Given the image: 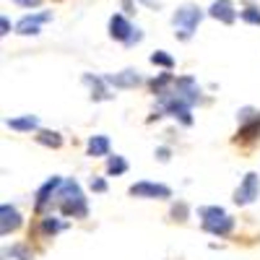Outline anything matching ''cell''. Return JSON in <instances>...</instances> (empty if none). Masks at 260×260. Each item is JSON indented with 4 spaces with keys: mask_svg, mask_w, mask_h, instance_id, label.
<instances>
[{
    "mask_svg": "<svg viewBox=\"0 0 260 260\" xmlns=\"http://www.w3.org/2000/svg\"><path fill=\"white\" fill-rule=\"evenodd\" d=\"M198 216H201L203 229L213 237H229L234 229V219L219 206H203V208H198Z\"/></svg>",
    "mask_w": 260,
    "mask_h": 260,
    "instance_id": "obj_2",
    "label": "cell"
},
{
    "mask_svg": "<svg viewBox=\"0 0 260 260\" xmlns=\"http://www.w3.org/2000/svg\"><path fill=\"white\" fill-rule=\"evenodd\" d=\"M16 6H24V8H37L39 6V0H13Z\"/></svg>",
    "mask_w": 260,
    "mask_h": 260,
    "instance_id": "obj_27",
    "label": "cell"
},
{
    "mask_svg": "<svg viewBox=\"0 0 260 260\" xmlns=\"http://www.w3.org/2000/svg\"><path fill=\"white\" fill-rule=\"evenodd\" d=\"M60 185H62V180L60 177H50L45 185H42L39 190H37V211H42L50 201H52V195L60 190Z\"/></svg>",
    "mask_w": 260,
    "mask_h": 260,
    "instance_id": "obj_14",
    "label": "cell"
},
{
    "mask_svg": "<svg viewBox=\"0 0 260 260\" xmlns=\"http://www.w3.org/2000/svg\"><path fill=\"white\" fill-rule=\"evenodd\" d=\"M260 198V177L255 172H247L245 180L240 182V187L234 190V203L237 206H250Z\"/></svg>",
    "mask_w": 260,
    "mask_h": 260,
    "instance_id": "obj_4",
    "label": "cell"
},
{
    "mask_svg": "<svg viewBox=\"0 0 260 260\" xmlns=\"http://www.w3.org/2000/svg\"><path fill=\"white\" fill-rule=\"evenodd\" d=\"M47 21H52V13H34V16H24L16 24V31L18 34H24V37H29V34H39V26L42 24H47Z\"/></svg>",
    "mask_w": 260,
    "mask_h": 260,
    "instance_id": "obj_10",
    "label": "cell"
},
{
    "mask_svg": "<svg viewBox=\"0 0 260 260\" xmlns=\"http://www.w3.org/2000/svg\"><path fill=\"white\" fill-rule=\"evenodd\" d=\"M57 206L65 216H73V219H86L89 216V206L81 192V185L76 180H65L57 190Z\"/></svg>",
    "mask_w": 260,
    "mask_h": 260,
    "instance_id": "obj_1",
    "label": "cell"
},
{
    "mask_svg": "<svg viewBox=\"0 0 260 260\" xmlns=\"http://www.w3.org/2000/svg\"><path fill=\"white\" fill-rule=\"evenodd\" d=\"M0 29H3V31H0V34H3V37H6V34H8V29H11V24H8V18H6V16L0 18Z\"/></svg>",
    "mask_w": 260,
    "mask_h": 260,
    "instance_id": "obj_29",
    "label": "cell"
},
{
    "mask_svg": "<svg viewBox=\"0 0 260 260\" xmlns=\"http://www.w3.org/2000/svg\"><path fill=\"white\" fill-rule=\"evenodd\" d=\"M127 192L133 198H159V201L172 198V190L167 185H159V182H136V185H130Z\"/></svg>",
    "mask_w": 260,
    "mask_h": 260,
    "instance_id": "obj_6",
    "label": "cell"
},
{
    "mask_svg": "<svg viewBox=\"0 0 260 260\" xmlns=\"http://www.w3.org/2000/svg\"><path fill=\"white\" fill-rule=\"evenodd\" d=\"M127 172V161L122 159V156H110L107 159V175H112V177H117V175H125Z\"/></svg>",
    "mask_w": 260,
    "mask_h": 260,
    "instance_id": "obj_21",
    "label": "cell"
},
{
    "mask_svg": "<svg viewBox=\"0 0 260 260\" xmlns=\"http://www.w3.org/2000/svg\"><path fill=\"white\" fill-rule=\"evenodd\" d=\"M151 62H154V65H161L164 71H172V68H175V57H172L169 52H164V50H156L154 55H151Z\"/></svg>",
    "mask_w": 260,
    "mask_h": 260,
    "instance_id": "obj_22",
    "label": "cell"
},
{
    "mask_svg": "<svg viewBox=\"0 0 260 260\" xmlns=\"http://www.w3.org/2000/svg\"><path fill=\"white\" fill-rule=\"evenodd\" d=\"M208 16L221 21V24H234L237 21V11H234V3L232 0H213L211 8H208Z\"/></svg>",
    "mask_w": 260,
    "mask_h": 260,
    "instance_id": "obj_9",
    "label": "cell"
},
{
    "mask_svg": "<svg viewBox=\"0 0 260 260\" xmlns=\"http://www.w3.org/2000/svg\"><path fill=\"white\" fill-rule=\"evenodd\" d=\"M104 81L110 86H115V89H136V86L141 83V76H138V71L127 68V71L115 73V76H104Z\"/></svg>",
    "mask_w": 260,
    "mask_h": 260,
    "instance_id": "obj_11",
    "label": "cell"
},
{
    "mask_svg": "<svg viewBox=\"0 0 260 260\" xmlns=\"http://www.w3.org/2000/svg\"><path fill=\"white\" fill-rule=\"evenodd\" d=\"M91 190L94 192H104L107 190V182L104 180H91Z\"/></svg>",
    "mask_w": 260,
    "mask_h": 260,
    "instance_id": "obj_26",
    "label": "cell"
},
{
    "mask_svg": "<svg viewBox=\"0 0 260 260\" xmlns=\"http://www.w3.org/2000/svg\"><path fill=\"white\" fill-rule=\"evenodd\" d=\"M83 83L91 89V99H94V102L112 99V94L107 91V81H104V78H99V76H91V73H83Z\"/></svg>",
    "mask_w": 260,
    "mask_h": 260,
    "instance_id": "obj_13",
    "label": "cell"
},
{
    "mask_svg": "<svg viewBox=\"0 0 260 260\" xmlns=\"http://www.w3.org/2000/svg\"><path fill=\"white\" fill-rule=\"evenodd\" d=\"M203 21V11L198 8V6H192V3H187V6H180L177 8V13L172 16V24H175V37L180 39V42H187L192 34H195V29H198V24Z\"/></svg>",
    "mask_w": 260,
    "mask_h": 260,
    "instance_id": "obj_3",
    "label": "cell"
},
{
    "mask_svg": "<svg viewBox=\"0 0 260 260\" xmlns=\"http://www.w3.org/2000/svg\"><path fill=\"white\" fill-rule=\"evenodd\" d=\"M240 18H242V21H247V24H252V26H260V8L247 6V8H242V11H240Z\"/></svg>",
    "mask_w": 260,
    "mask_h": 260,
    "instance_id": "obj_23",
    "label": "cell"
},
{
    "mask_svg": "<svg viewBox=\"0 0 260 260\" xmlns=\"http://www.w3.org/2000/svg\"><path fill=\"white\" fill-rule=\"evenodd\" d=\"M86 151H89V156H107L110 154V138L107 136H91Z\"/></svg>",
    "mask_w": 260,
    "mask_h": 260,
    "instance_id": "obj_16",
    "label": "cell"
},
{
    "mask_svg": "<svg viewBox=\"0 0 260 260\" xmlns=\"http://www.w3.org/2000/svg\"><path fill=\"white\" fill-rule=\"evenodd\" d=\"M172 216H175L177 221H185V216H187V206H185V203L175 206V208H172Z\"/></svg>",
    "mask_w": 260,
    "mask_h": 260,
    "instance_id": "obj_25",
    "label": "cell"
},
{
    "mask_svg": "<svg viewBox=\"0 0 260 260\" xmlns=\"http://www.w3.org/2000/svg\"><path fill=\"white\" fill-rule=\"evenodd\" d=\"M133 31H136V26L130 24V21H127L122 13H115V16L110 18V37H112V39H117V42H122V45H127L130 37H133Z\"/></svg>",
    "mask_w": 260,
    "mask_h": 260,
    "instance_id": "obj_8",
    "label": "cell"
},
{
    "mask_svg": "<svg viewBox=\"0 0 260 260\" xmlns=\"http://www.w3.org/2000/svg\"><path fill=\"white\" fill-rule=\"evenodd\" d=\"M156 159L159 161H169V148H156Z\"/></svg>",
    "mask_w": 260,
    "mask_h": 260,
    "instance_id": "obj_28",
    "label": "cell"
},
{
    "mask_svg": "<svg viewBox=\"0 0 260 260\" xmlns=\"http://www.w3.org/2000/svg\"><path fill=\"white\" fill-rule=\"evenodd\" d=\"M18 226H21V213H18L13 206L3 203V206H0V232L11 234V232H16Z\"/></svg>",
    "mask_w": 260,
    "mask_h": 260,
    "instance_id": "obj_12",
    "label": "cell"
},
{
    "mask_svg": "<svg viewBox=\"0 0 260 260\" xmlns=\"http://www.w3.org/2000/svg\"><path fill=\"white\" fill-rule=\"evenodd\" d=\"M175 81H177V78L172 76V73H161L159 78H154V81H151L148 86H151V91H154V94H159V99H161V96H167V94L172 91L169 86H175Z\"/></svg>",
    "mask_w": 260,
    "mask_h": 260,
    "instance_id": "obj_17",
    "label": "cell"
},
{
    "mask_svg": "<svg viewBox=\"0 0 260 260\" xmlns=\"http://www.w3.org/2000/svg\"><path fill=\"white\" fill-rule=\"evenodd\" d=\"M257 136H260V117L245 122V125L240 127V133H237V141H255Z\"/></svg>",
    "mask_w": 260,
    "mask_h": 260,
    "instance_id": "obj_19",
    "label": "cell"
},
{
    "mask_svg": "<svg viewBox=\"0 0 260 260\" xmlns=\"http://www.w3.org/2000/svg\"><path fill=\"white\" fill-rule=\"evenodd\" d=\"M62 229H65V221L55 219V216H47V219H42V226H39V232L45 234V237H55V234L62 232Z\"/></svg>",
    "mask_w": 260,
    "mask_h": 260,
    "instance_id": "obj_20",
    "label": "cell"
},
{
    "mask_svg": "<svg viewBox=\"0 0 260 260\" xmlns=\"http://www.w3.org/2000/svg\"><path fill=\"white\" fill-rule=\"evenodd\" d=\"M6 257H18V260H31V252L24 245H13L11 250H6Z\"/></svg>",
    "mask_w": 260,
    "mask_h": 260,
    "instance_id": "obj_24",
    "label": "cell"
},
{
    "mask_svg": "<svg viewBox=\"0 0 260 260\" xmlns=\"http://www.w3.org/2000/svg\"><path fill=\"white\" fill-rule=\"evenodd\" d=\"M37 143L47 146V148H60L62 146V136L57 133V130H39V133H37Z\"/></svg>",
    "mask_w": 260,
    "mask_h": 260,
    "instance_id": "obj_18",
    "label": "cell"
},
{
    "mask_svg": "<svg viewBox=\"0 0 260 260\" xmlns=\"http://www.w3.org/2000/svg\"><path fill=\"white\" fill-rule=\"evenodd\" d=\"M6 125L11 130H18V133H31V130L39 127V117L37 115H24V117H11L6 120Z\"/></svg>",
    "mask_w": 260,
    "mask_h": 260,
    "instance_id": "obj_15",
    "label": "cell"
},
{
    "mask_svg": "<svg viewBox=\"0 0 260 260\" xmlns=\"http://www.w3.org/2000/svg\"><path fill=\"white\" fill-rule=\"evenodd\" d=\"M172 94H175L177 99H182V102H187L190 107L201 99V89H198V83H195V78H190V76L177 78V81H175V86H172Z\"/></svg>",
    "mask_w": 260,
    "mask_h": 260,
    "instance_id": "obj_7",
    "label": "cell"
},
{
    "mask_svg": "<svg viewBox=\"0 0 260 260\" xmlns=\"http://www.w3.org/2000/svg\"><path fill=\"white\" fill-rule=\"evenodd\" d=\"M159 102H161V110H159V112H167L169 117L180 120L182 125H192V115H190V104H187V102L177 99L172 91H169L167 96H161Z\"/></svg>",
    "mask_w": 260,
    "mask_h": 260,
    "instance_id": "obj_5",
    "label": "cell"
}]
</instances>
